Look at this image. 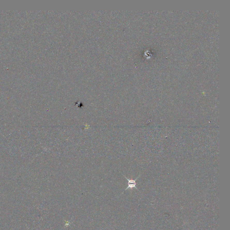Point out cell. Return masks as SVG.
<instances>
[{"instance_id": "cell-1", "label": "cell", "mask_w": 230, "mask_h": 230, "mask_svg": "<svg viewBox=\"0 0 230 230\" xmlns=\"http://www.w3.org/2000/svg\"><path fill=\"white\" fill-rule=\"evenodd\" d=\"M122 175H123L124 176L125 178L127 180V181H128V187H127V188H126V189L124 190V191H126L127 190V189H133V188H136V189H137L138 190V189L136 187V181L138 179V178H139L140 176V175L139 176H138V177H137L136 179H135V180H133V179H128L127 177H126L125 176H124L123 174H122ZM139 191V190H138ZM124 191L122 193L124 192Z\"/></svg>"}]
</instances>
